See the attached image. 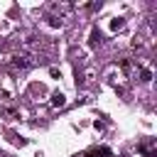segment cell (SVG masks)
<instances>
[{"label":"cell","instance_id":"obj_6","mask_svg":"<svg viewBox=\"0 0 157 157\" xmlns=\"http://www.w3.org/2000/svg\"><path fill=\"white\" fill-rule=\"evenodd\" d=\"M98 42H101V32L93 29V32H91V44H98Z\"/></svg>","mask_w":157,"mask_h":157},{"label":"cell","instance_id":"obj_7","mask_svg":"<svg viewBox=\"0 0 157 157\" xmlns=\"http://www.w3.org/2000/svg\"><path fill=\"white\" fill-rule=\"evenodd\" d=\"M110 27H113V29H120V27H123V20H120V17H115V20L110 22Z\"/></svg>","mask_w":157,"mask_h":157},{"label":"cell","instance_id":"obj_2","mask_svg":"<svg viewBox=\"0 0 157 157\" xmlns=\"http://www.w3.org/2000/svg\"><path fill=\"white\" fill-rule=\"evenodd\" d=\"M137 152H140V155H145V157H157V152H155V145H152V142H140V145H137Z\"/></svg>","mask_w":157,"mask_h":157},{"label":"cell","instance_id":"obj_4","mask_svg":"<svg viewBox=\"0 0 157 157\" xmlns=\"http://www.w3.org/2000/svg\"><path fill=\"white\" fill-rule=\"evenodd\" d=\"M64 103H66V101H64V96H61V93H54V96H52V105H56V108H59V105H64Z\"/></svg>","mask_w":157,"mask_h":157},{"label":"cell","instance_id":"obj_3","mask_svg":"<svg viewBox=\"0 0 157 157\" xmlns=\"http://www.w3.org/2000/svg\"><path fill=\"white\" fill-rule=\"evenodd\" d=\"M32 61H29V56H15L12 59V69H27Z\"/></svg>","mask_w":157,"mask_h":157},{"label":"cell","instance_id":"obj_1","mask_svg":"<svg viewBox=\"0 0 157 157\" xmlns=\"http://www.w3.org/2000/svg\"><path fill=\"white\" fill-rule=\"evenodd\" d=\"M83 157H113V150L110 147H91Z\"/></svg>","mask_w":157,"mask_h":157},{"label":"cell","instance_id":"obj_5","mask_svg":"<svg viewBox=\"0 0 157 157\" xmlns=\"http://www.w3.org/2000/svg\"><path fill=\"white\" fill-rule=\"evenodd\" d=\"M150 78H152V74H150L147 69H140V81H145V83H147Z\"/></svg>","mask_w":157,"mask_h":157}]
</instances>
